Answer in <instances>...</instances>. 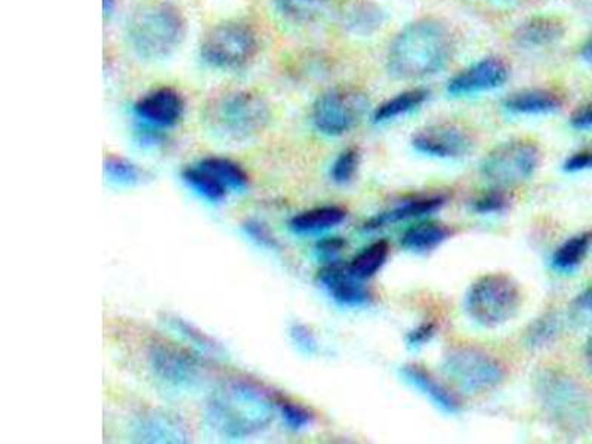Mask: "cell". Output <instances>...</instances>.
I'll list each match as a JSON object with an SVG mask.
<instances>
[{"label": "cell", "mask_w": 592, "mask_h": 444, "mask_svg": "<svg viewBox=\"0 0 592 444\" xmlns=\"http://www.w3.org/2000/svg\"><path fill=\"white\" fill-rule=\"evenodd\" d=\"M278 392L249 378L222 383L206 403L211 429L228 440H245L262 433L275 420Z\"/></svg>", "instance_id": "6da1fadb"}, {"label": "cell", "mask_w": 592, "mask_h": 444, "mask_svg": "<svg viewBox=\"0 0 592 444\" xmlns=\"http://www.w3.org/2000/svg\"><path fill=\"white\" fill-rule=\"evenodd\" d=\"M452 54L451 29L443 21L426 17L406 25L392 39L388 71L400 79H422L446 67Z\"/></svg>", "instance_id": "7a4b0ae2"}, {"label": "cell", "mask_w": 592, "mask_h": 444, "mask_svg": "<svg viewBox=\"0 0 592 444\" xmlns=\"http://www.w3.org/2000/svg\"><path fill=\"white\" fill-rule=\"evenodd\" d=\"M184 15L165 0H150L136 8L128 21V41L133 53L149 62L171 57L185 37Z\"/></svg>", "instance_id": "3957f363"}, {"label": "cell", "mask_w": 592, "mask_h": 444, "mask_svg": "<svg viewBox=\"0 0 592 444\" xmlns=\"http://www.w3.org/2000/svg\"><path fill=\"white\" fill-rule=\"evenodd\" d=\"M539 407L548 420L568 434H581L591 424L592 407L585 388L559 369H542L535 377Z\"/></svg>", "instance_id": "277c9868"}, {"label": "cell", "mask_w": 592, "mask_h": 444, "mask_svg": "<svg viewBox=\"0 0 592 444\" xmlns=\"http://www.w3.org/2000/svg\"><path fill=\"white\" fill-rule=\"evenodd\" d=\"M203 120L207 131L218 140L245 142L258 137L270 120V109L259 95L249 90H230L212 98Z\"/></svg>", "instance_id": "5b68a950"}, {"label": "cell", "mask_w": 592, "mask_h": 444, "mask_svg": "<svg viewBox=\"0 0 592 444\" xmlns=\"http://www.w3.org/2000/svg\"><path fill=\"white\" fill-rule=\"evenodd\" d=\"M521 305L516 280L503 273L484 274L465 293L466 314L477 325L495 329L517 316Z\"/></svg>", "instance_id": "8992f818"}, {"label": "cell", "mask_w": 592, "mask_h": 444, "mask_svg": "<svg viewBox=\"0 0 592 444\" xmlns=\"http://www.w3.org/2000/svg\"><path fill=\"white\" fill-rule=\"evenodd\" d=\"M444 377L465 394H483L503 383L505 368L494 355L473 347L456 345L446 353L442 361Z\"/></svg>", "instance_id": "52a82bcc"}, {"label": "cell", "mask_w": 592, "mask_h": 444, "mask_svg": "<svg viewBox=\"0 0 592 444\" xmlns=\"http://www.w3.org/2000/svg\"><path fill=\"white\" fill-rule=\"evenodd\" d=\"M258 53L257 33L239 21H226L212 28L201 43L203 62L218 71H239Z\"/></svg>", "instance_id": "ba28073f"}, {"label": "cell", "mask_w": 592, "mask_h": 444, "mask_svg": "<svg viewBox=\"0 0 592 444\" xmlns=\"http://www.w3.org/2000/svg\"><path fill=\"white\" fill-rule=\"evenodd\" d=\"M369 105L365 90L356 86H338L320 95L311 110V120L323 136H345L362 122Z\"/></svg>", "instance_id": "9c48e42d"}, {"label": "cell", "mask_w": 592, "mask_h": 444, "mask_svg": "<svg viewBox=\"0 0 592 444\" xmlns=\"http://www.w3.org/2000/svg\"><path fill=\"white\" fill-rule=\"evenodd\" d=\"M541 165V150L531 141L503 142L483 159L480 172L496 187L525 183Z\"/></svg>", "instance_id": "30bf717a"}, {"label": "cell", "mask_w": 592, "mask_h": 444, "mask_svg": "<svg viewBox=\"0 0 592 444\" xmlns=\"http://www.w3.org/2000/svg\"><path fill=\"white\" fill-rule=\"evenodd\" d=\"M147 359L154 377L171 387L193 388L203 377V366L196 356L165 340L151 343Z\"/></svg>", "instance_id": "8fae6325"}, {"label": "cell", "mask_w": 592, "mask_h": 444, "mask_svg": "<svg viewBox=\"0 0 592 444\" xmlns=\"http://www.w3.org/2000/svg\"><path fill=\"white\" fill-rule=\"evenodd\" d=\"M417 152L435 159H458L470 153L473 137L461 124L439 122L418 129L412 137Z\"/></svg>", "instance_id": "7c38bea8"}, {"label": "cell", "mask_w": 592, "mask_h": 444, "mask_svg": "<svg viewBox=\"0 0 592 444\" xmlns=\"http://www.w3.org/2000/svg\"><path fill=\"white\" fill-rule=\"evenodd\" d=\"M509 79V66L504 58L487 57L471 64L448 82L452 97H470L494 90Z\"/></svg>", "instance_id": "4fadbf2b"}, {"label": "cell", "mask_w": 592, "mask_h": 444, "mask_svg": "<svg viewBox=\"0 0 592 444\" xmlns=\"http://www.w3.org/2000/svg\"><path fill=\"white\" fill-rule=\"evenodd\" d=\"M317 282L336 304L345 308H362L370 303V293L348 264L336 260L326 262L319 271Z\"/></svg>", "instance_id": "5bb4252c"}, {"label": "cell", "mask_w": 592, "mask_h": 444, "mask_svg": "<svg viewBox=\"0 0 592 444\" xmlns=\"http://www.w3.org/2000/svg\"><path fill=\"white\" fill-rule=\"evenodd\" d=\"M184 110L183 95L170 86L151 90L133 106V113L141 122L159 129L176 127L183 119Z\"/></svg>", "instance_id": "9a60e30c"}, {"label": "cell", "mask_w": 592, "mask_h": 444, "mask_svg": "<svg viewBox=\"0 0 592 444\" xmlns=\"http://www.w3.org/2000/svg\"><path fill=\"white\" fill-rule=\"evenodd\" d=\"M446 197L443 194H421V196L409 197L392 208L383 210V213L374 215L363 224V231L375 232L383 230L395 224L410 221L433 215L446 205Z\"/></svg>", "instance_id": "2e32d148"}, {"label": "cell", "mask_w": 592, "mask_h": 444, "mask_svg": "<svg viewBox=\"0 0 592 444\" xmlns=\"http://www.w3.org/2000/svg\"><path fill=\"white\" fill-rule=\"evenodd\" d=\"M400 377L440 412L458 415L462 411L461 400L455 392L433 373L428 372L423 366L406 365L400 369Z\"/></svg>", "instance_id": "e0dca14e"}, {"label": "cell", "mask_w": 592, "mask_h": 444, "mask_svg": "<svg viewBox=\"0 0 592 444\" xmlns=\"http://www.w3.org/2000/svg\"><path fill=\"white\" fill-rule=\"evenodd\" d=\"M336 20L345 32L367 37L383 28L386 14L374 0H340Z\"/></svg>", "instance_id": "ac0fdd59"}, {"label": "cell", "mask_w": 592, "mask_h": 444, "mask_svg": "<svg viewBox=\"0 0 592 444\" xmlns=\"http://www.w3.org/2000/svg\"><path fill=\"white\" fill-rule=\"evenodd\" d=\"M136 437L144 443H184L189 433L184 422L170 412L151 411L138 416Z\"/></svg>", "instance_id": "d6986e66"}, {"label": "cell", "mask_w": 592, "mask_h": 444, "mask_svg": "<svg viewBox=\"0 0 592 444\" xmlns=\"http://www.w3.org/2000/svg\"><path fill=\"white\" fill-rule=\"evenodd\" d=\"M563 100L555 90L529 88L509 94L504 100L505 110L513 115L542 116L560 110Z\"/></svg>", "instance_id": "ffe728a7"}, {"label": "cell", "mask_w": 592, "mask_h": 444, "mask_svg": "<svg viewBox=\"0 0 592 444\" xmlns=\"http://www.w3.org/2000/svg\"><path fill=\"white\" fill-rule=\"evenodd\" d=\"M564 34V25L556 17L538 15L523 21L514 33V41L518 46L534 50V47L550 46L560 41Z\"/></svg>", "instance_id": "44dd1931"}, {"label": "cell", "mask_w": 592, "mask_h": 444, "mask_svg": "<svg viewBox=\"0 0 592 444\" xmlns=\"http://www.w3.org/2000/svg\"><path fill=\"white\" fill-rule=\"evenodd\" d=\"M452 228L438 221H419L410 226L401 236L400 245L406 251L428 253L451 239Z\"/></svg>", "instance_id": "7402d4cb"}, {"label": "cell", "mask_w": 592, "mask_h": 444, "mask_svg": "<svg viewBox=\"0 0 592 444\" xmlns=\"http://www.w3.org/2000/svg\"><path fill=\"white\" fill-rule=\"evenodd\" d=\"M347 218V210L341 206H320L295 215L289 223V228L298 236L320 235L341 226Z\"/></svg>", "instance_id": "603a6c76"}, {"label": "cell", "mask_w": 592, "mask_h": 444, "mask_svg": "<svg viewBox=\"0 0 592 444\" xmlns=\"http://www.w3.org/2000/svg\"><path fill=\"white\" fill-rule=\"evenodd\" d=\"M428 98H430V90L427 88L403 90V93L388 98L383 105L376 107L374 115H372V120L376 124H383L403 118V116L412 113V111L426 105Z\"/></svg>", "instance_id": "cb8c5ba5"}, {"label": "cell", "mask_w": 592, "mask_h": 444, "mask_svg": "<svg viewBox=\"0 0 592 444\" xmlns=\"http://www.w3.org/2000/svg\"><path fill=\"white\" fill-rule=\"evenodd\" d=\"M592 249V230L579 232L577 236L569 237L552 253V269L559 273H573L582 266V262L590 256Z\"/></svg>", "instance_id": "d4e9b609"}, {"label": "cell", "mask_w": 592, "mask_h": 444, "mask_svg": "<svg viewBox=\"0 0 592 444\" xmlns=\"http://www.w3.org/2000/svg\"><path fill=\"white\" fill-rule=\"evenodd\" d=\"M390 257V243L387 240H376L358 252L348 264L349 271L357 279L369 280L381 271Z\"/></svg>", "instance_id": "484cf974"}, {"label": "cell", "mask_w": 592, "mask_h": 444, "mask_svg": "<svg viewBox=\"0 0 592 444\" xmlns=\"http://www.w3.org/2000/svg\"><path fill=\"white\" fill-rule=\"evenodd\" d=\"M198 165L209 171L226 187L233 192H244L249 185V175L239 163L226 158H206Z\"/></svg>", "instance_id": "4316f807"}, {"label": "cell", "mask_w": 592, "mask_h": 444, "mask_svg": "<svg viewBox=\"0 0 592 444\" xmlns=\"http://www.w3.org/2000/svg\"><path fill=\"white\" fill-rule=\"evenodd\" d=\"M165 323L171 327L172 331L176 332L184 340H187L189 344L193 345V348L203 353V355L218 357L223 355L224 350L222 345L217 343L211 335H207L206 332L198 329L193 323H189L179 316H172V314H166Z\"/></svg>", "instance_id": "83f0119b"}, {"label": "cell", "mask_w": 592, "mask_h": 444, "mask_svg": "<svg viewBox=\"0 0 592 444\" xmlns=\"http://www.w3.org/2000/svg\"><path fill=\"white\" fill-rule=\"evenodd\" d=\"M184 183L203 199L219 204L227 197L228 189L209 171L201 165L185 167L183 171Z\"/></svg>", "instance_id": "f1b7e54d"}, {"label": "cell", "mask_w": 592, "mask_h": 444, "mask_svg": "<svg viewBox=\"0 0 592 444\" xmlns=\"http://www.w3.org/2000/svg\"><path fill=\"white\" fill-rule=\"evenodd\" d=\"M275 6L293 23H313L326 11L330 0H275Z\"/></svg>", "instance_id": "f546056e"}, {"label": "cell", "mask_w": 592, "mask_h": 444, "mask_svg": "<svg viewBox=\"0 0 592 444\" xmlns=\"http://www.w3.org/2000/svg\"><path fill=\"white\" fill-rule=\"evenodd\" d=\"M104 174L111 183L119 185H137L144 180V171L128 159L109 156L104 161Z\"/></svg>", "instance_id": "4dcf8cb0"}, {"label": "cell", "mask_w": 592, "mask_h": 444, "mask_svg": "<svg viewBox=\"0 0 592 444\" xmlns=\"http://www.w3.org/2000/svg\"><path fill=\"white\" fill-rule=\"evenodd\" d=\"M560 325L555 314L547 313L535 318L526 331V343L531 348H543L555 343Z\"/></svg>", "instance_id": "1f68e13d"}, {"label": "cell", "mask_w": 592, "mask_h": 444, "mask_svg": "<svg viewBox=\"0 0 592 444\" xmlns=\"http://www.w3.org/2000/svg\"><path fill=\"white\" fill-rule=\"evenodd\" d=\"M362 153L357 147H348L338 154L331 166V180L336 185H348L356 178L358 167H360Z\"/></svg>", "instance_id": "d6a6232c"}, {"label": "cell", "mask_w": 592, "mask_h": 444, "mask_svg": "<svg viewBox=\"0 0 592 444\" xmlns=\"http://www.w3.org/2000/svg\"><path fill=\"white\" fill-rule=\"evenodd\" d=\"M276 403H278V411L289 430L302 431L313 425L314 413L309 408L302 407L301 403L293 402V400L283 398L280 394H278Z\"/></svg>", "instance_id": "836d02e7"}, {"label": "cell", "mask_w": 592, "mask_h": 444, "mask_svg": "<svg viewBox=\"0 0 592 444\" xmlns=\"http://www.w3.org/2000/svg\"><path fill=\"white\" fill-rule=\"evenodd\" d=\"M509 205H512V201H509L508 194L503 188L496 187L471 202V210L478 215H496L505 213Z\"/></svg>", "instance_id": "e575fe53"}, {"label": "cell", "mask_w": 592, "mask_h": 444, "mask_svg": "<svg viewBox=\"0 0 592 444\" xmlns=\"http://www.w3.org/2000/svg\"><path fill=\"white\" fill-rule=\"evenodd\" d=\"M241 228H244L245 235L248 236L255 245L259 246V248L268 249V251H276V249H279L278 239H276V236L271 232L270 228L262 221H259V219H248V221L244 223Z\"/></svg>", "instance_id": "d590c367"}, {"label": "cell", "mask_w": 592, "mask_h": 444, "mask_svg": "<svg viewBox=\"0 0 592 444\" xmlns=\"http://www.w3.org/2000/svg\"><path fill=\"white\" fill-rule=\"evenodd\" d=\"M289 336H291L293 345L304 353L306 356H313L319 350V340L317 336L314 335V332L310 329L309 326L304 323H292L289 327Z\"/></svg>", "instance_id": "8d00e7d4"}, {"label": "cell", "mask_w": 592, "mask_h": 444, "mask_svg": "<svg viewBox=\"0 0 592 444\" xmlns=\"http://www.w3.org/2000/svg\"><path fill=\"white\" fill-rule=\"evenodd\" d=\"M439 325L434 321H423L406 332L405 343L412 350L426 347L438 335Z\"/></svg>", "instance_id": "74e56055"}, {"label": "cell", "mask_w": 592, "mask_h": 444, "mask_svg": "<svg viewBox=\"0 0 592 444\" xmlns=\"http://www.w3.org/2000/svg\"><path fill=\"white\" fill-rule=\"evenodd\" d=\"M345 246H347V241L343 237H326V239H322L315 245V252H317L322 261H336L338 260L340 253L344 251Z\"/></svg>", "instance_id": "f35d334b"}, {"label": "cell", "mask_w": 592, "mask_h": 444, "mask_svg": "<svg viewBox=\"0 0 592 444\" xmlns=\"http://www.w3.org/2000/svg\"><path fill=\"white\" fill-rule=\"evenodd\" d=\"M563 170L569 172V174L592 171V147L591 149L579 150V152L570 154L563 163Z\"/></svg>", "instance_id": "ab89813d"}, {"label": "cell", "mask_w": 592, "mask_h": 444, "mask_svg": "<svg viewBox=\"0 0 592 444\" xmlns=\"http://www.w3.org/2000/svg\"><path fill=\"white\" fill-rule=\"evenodd\" d=\"M570 127L577 131H592V100L573 111L570 116Z\"/></svg>", "instance_id": "60d3db41"}, {"label": "cell", "mask_w": 592, "mask_h": 444, "mask_svg": "<svg viewBox=\"0 0 592 444\" xmlns=\"http://www.w3.org/2000/svg\"><path fill=\"white\" fill-rule=\"evenodd\" d=\"M573 310L578 313L592 314V286L583 289L573 301Z\"/></svg>", "instance_id": "b9f144b4"}, {"label": "cell", "mask_w": 592, "mask_h": 444, "mask_svg": "<svg viewBox=\"0 0 592 444\" xmlns=\"http://www.w3.org/2000/svg\"><path fill=\"white\" fill-rule=\"evenodd\" d=\"M581 57L592 64V36L581 47Z\"/></svg>", "instance_id": "7bdbcfd3"}, {"label": "cell", "mask_w": 592, "mask_h": 444, "mask_svg": "<svg viewBox=\"0 0 592 444\" xmlns=\"http://www.w3.org/2000/svg\"><path fill=\"white\" fill-rule=\"evenodd\" d=\"M104 17L106 19H109L111 14H114L116 0H104Z\"/></svg>", "instance_id": "ee69618b"}, {"label": "cell", "mask_w": 592, "mask_h": 444, "mask_svg": "<svg viewBox=\"0 0 592 444\" xmlns=\"http://www.w3.org/2000/svg\"><path fill=\"white\" fill-rule=\"evenodd\" d=\"M585 355H586L588 364H590L591 369H592V335H591V338L588 339Z\"/></svg>", "instance_id": "f6af8a7d"}]
</instances>
